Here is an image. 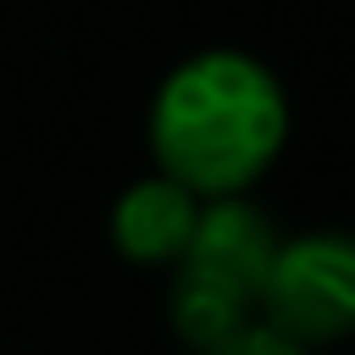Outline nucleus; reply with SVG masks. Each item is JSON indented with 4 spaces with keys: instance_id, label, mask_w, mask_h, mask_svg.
Listing matches in <instances>:
<instances>
[{
    "instance_id": "f257e3e1",
    "label": "nucleus",
    "mask_w": 355,
    "mask_h": 355,
    "mask_svg": "<svg viewBox=\"0 0 355 355\" xmlns=\"http://www.w3.org/2000/svg\"><path fill=\"white\" fill-rule=\"evenodd\" d=\"M150 161L200 200L250 194L288 144V94L277 72L233 44L183 55L150 100Z\"/></svg>"
},
{
    "instance_id": "f03ea898",
    "label": "nucleus",
    "mask_w": 355,
    "mask_h": 355,
    "mask_svg": "<svg viewBox=\"0 0 355 355\" xmlns=\"http://www.w3.org/2000/svg\"><path fill=\"white\" fill-rule=\"evenodd\" d=\"M277 239H283L277 222L250 194L200 205L194 239L172 261V288H166L172 333L194 355H205L261 322V283L277 255Z\"/></svg>"
},
{
    "instance_id": "7ed1b4c3",
    "label": "nucleus",
    "mask_w": 355,
    "mask_h": 355,
    "mask_svg": "<svg viewBox=\"0 0 355 355\" xmlns=\"http://www.w3.org/2000/svg\"><path fill=\"white\" fill-rule=\"evenodd\" d=\"M261 327L322 349L355 338V233L311 227L277 239L261 283Z\"/></svg>"
},
{
    "instance_id": "20e7f679",
    "label": "nucleus",
    "mask_w": 355,
    "mask_h": 355,
    "mask_svg": "<svg viewBox=\"0 0 355 355\" xmlns=\"http://www.w3.org/2000/svg\"><path fill=\"white\" fill-rule=\"evenodd\" d=\"M200 194H189L183 183L150 172L139 183H128L111 205V244L122 261L133 266H172L183 255V244L194 239V222H200Z\"/></svg>"
},
{
    "instance_id": "39448f33",
    "label": "nucleus",
    "mask_w": 355,
    "mask_h": 355,
    "mask_svg": "<svg viewBox=\"0 0 355 355\" xmlns=\"http://www.w3.org/2000/svg\"><path fill=\"white\" fill-rule=\"evenodd\" d=\"M205 355H311V349L255 322V327H244L239 338H227V344H216V349H205Z\"/></svg>"
}]
</instances>
